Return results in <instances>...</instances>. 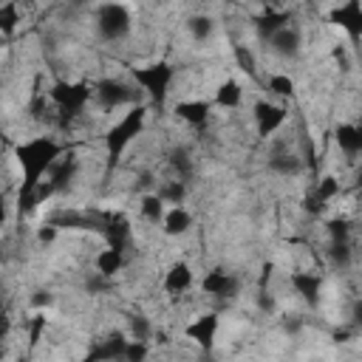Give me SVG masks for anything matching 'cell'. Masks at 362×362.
Listing matches in <instances>:
<instances>
[{"label": "cell", "mask_w": 362, "mask_h": 362, "mask_svg": "<svg viewBox=\"0 0 362 362\" xmlns=\"http://www.w3.org/2000/svg\"><path fill=\"white\" fill-rule=\"evenodd\" d=\"M65 153V147L51 139V136H34L23 144L14 147V158L23 170V184L17 189V209L20 215H28L31 209H37V201H34V192L42 181V175H48V170L54 167V161Z\"/></svg>", "instance_id": "1"}, {"label": "cell", "mask_w": 362, "mask_h": 362, "mask_svg": "<svg viewBox=\"0 0 362 362\" xmlns=\"http://www.w3.org/2000/svg\"><path fill=\"white\" fill-rule=\"evenodd\" d=\"M147 113H150V105L136 102V105L127 107V113L116 124L107 127V133H105V153H107V164L110 167H116L119 158L124 156V150L130 147V141L136 136H141V130L147 124Z\"/></svg>", "instance_id": "2"}, {"label": "cell", "mask_w": 362, "mask_h": 362, "mask_svg": "<svg viewBox=\"0 0 362 362\" xmlns=\"http://www.w3.org/2000/svg\"><path fill=\"white\" fill-rule=\"evenodd\" d=\"M130 76H133V85H139L150 96V105L153 107L161 110L167 105L170 88H173V79H175V68L167 59H156L150 65H133L130 68Z\"/></svg>", "instance_id": "3"}, {"label": "cell", "mask_w": 362, "mask_h": 362, "mask_svg": "<svg viewBox=\"0 0 362 362\" xmlns=\"http://www.w3.org/2000/svg\"><path fill=\"white\" fill-rule=\"evenodd\" d=\"M48 99H51V105L57 107L59 124H71L74 119H79V116L85 113L88 102L93 99V85H88V82H68V79H59V82L51 85Z\"/></svg>", "instance_id": "4"}, {"label": "cell", "mask_w": 362, "mask_h": 362, "mask_svg": "<svg viewBox=\"0 0 362 362\" xmlns=\"http://www.w3.org/2000/svg\"><path fill=\"white\" fill-rule=\"evenodd\" d=\"M130 28H133L130 11H127L122 3L107 0V3H102V6L96 8V31H99V37H102L105 42H119V40H124V37L130 34Z\"/></svg>", "instance_id": "5"}, {"label": "cell", "mask_w": 362, "mask_h": 362, "mask_svg": "<svg viewBox=\"0 0 362 362\" xmlns=\"http://www.w3.org/2000/svg\"><path fill=\"white\" fill-rule=\"evenodd\" d=\"M93 96L102 107H119V105H136L139 102V90L122 79H102L93 85Z\"/></svg>", "instance_id": "6"}, {"label": "cell", "mask_w": 362, "mask_h": 362, "mask_svg": "<svg viewBox=\"0 0 362 362\" xmlns=\"http://www.w3.org/2000/svg\"><path fill=\"white\" fill-rule=\"evenodd\" d=\"M328 23L339 25L348 34L351 45H356L362 37V3L359 0H342L339 6H334L328 11Z\"/></svg>", "instance_id": "7"}, {"label": "cell", "mask_w": 362, "mask_h": 362, "mask_svg": "<svg viewBox=\"0 0 362 362\" xmlns=\"http://www.w3.org/2000/svg\"><path fill=\"white\" fill-rule=\"evenodd\" d=\"M288 119V107L277 102H257L255 105V127L260 139H272Z\"/></svg>", "instance_id": "8"}, {"label": "cell", "mask_w": 362, "mask_h": 362, "mask_svg": "<svg viewBox=\"0 0 362 362\" xmlns=\"http://www.w3.org/2000/svg\"><path fill=\"white\" fill-rule=\"evenodd\" d=\"M201 291H204L206 297L229 300V297H235V294L240 291V280H238L232 272H226V269H212V272L204 274V280H201Z\"/></svg>", "instance_id": "9"}, {"label": "cell", "mask_w": 362, "mask_h": 362, "mask_svg": "<svg viewBox=\"0 0 362 362\" xmlns=\"http://www.w3.org/2000/svg\"><path fill=\"white\" fill-rule=\"evenodd\" d=\"M218 328H221V320L215 311H206V314H198L187 328H184V337L192 339L195 345H201L204 351H209L215 345V337H218Z\"/></svg>", "instance_id": "10"}, {"label": "cell", "mask_w": 362, "mask_h": 362, "mask_svg": "<svg viewBox=\"0 0 362 362\" xmlns=\"http://www.w3.org/2000/svg\"><path fill=\"white\" fill-rule=\"evenodd\" d=\"M339 189H342V184H339V178L337 175H322L320 181H317V187L311 189V195L305 198V212L308 215H322L325 209H328V204L339 195Z\"/></svg>", "instance_id": "11"}, {"label": "cell", "mask_w": 362, "mask_h": 362, "mask_svg": "<svg viewBox=\"0 0 362 362\" xmlns=\"http://www.w3.org/2000/svg\"><path fill=\"white\" fill-rule=\"evenodd\" d=\"M288 23H291V11L288 8H280V6H263V11L255 14V20H252V25H255V31H257L260 40H269L277 28H283Z\"/></svg>", "instance_id": "12"}, {"label": "cell", "mask_w": 362, "mask_h": 362, "mask_svg": "<svg viewBox=\"0 0 362 362\" xmlns=\"http://www.w3.org/2000/svg\"><path fill=\"white\" fill-rule=\"evenodd\" d=\"M269 45H272V51L280 57V59H294L297 54H300V45H303V34L288 23V25H283V28H277L269 40H266Z\"/></svg>", "instance_id": "13"}, {"label": "cell", "mask_w": 362, "mask_h": 362, "mask_svg": "<svg viewBox=\"0 0 362 362\" xmlns=\"http://www.w3.org/2000/svg\"><path fill=\"white\" fill-rule=\"evenodd\" d=\"M173 113H175V119H181L184 124L201 127V124H206V119H209V113H212V102H209V99H181V102H175Z\"/></svg>", "instance_id": "14"}, {"label": "cell", "mask_w": 362, "mask_h": 362, "mask_svg": "<svg viewBox=\"0 0 362 362\" xmlns=\"http://www.w3.org/2000/svg\"><path fill=\"white\" fill-rule=\"evenodd\" d=\"M334 141L339 144V150L345 153L348 161H356V156L362 153V130L354 122H339L334 127Z\"/></svg>", "instance_id": "15"}, {"label": "cell", "mask_w": 362, "mask_h": 362, "mask_svg": "<svg viewBox=\"0 0 362 362\" xmlns=\"http://www.w3.org/2000/svg\"><path fill=\"white\" fill-rule=\"evenodd\" d=\"M161 286H164V291H167V294H173V297L184 294V291L192 286V269H189V263L175 260V263H173V266L164 272Z\"/></svg>", "instance_id": "16"}, {"label": "cell", "mask_w": 362, "mask_h": 362, "mask_svg": "<svg viewBox=\"0 0 362 362\" xmlns=\"http://www.w3.org/2000/svg\"><path fill=\"white\" fill-rule=\"evenodd\" d=\"M291 286L303 297V303H308V305L320 303V294H322V277L320 274H314V272H294L291 274Z\"/></svg>", "instance_id": "17"}, {"label": "cell", "mask_w": 362, "mask_h": 362, "mask_svg": "<svg viewBox=\"0 0 362 362\" xmlns=\"http://www.w3.org/2000/svg\"><path fill=\"white\" fill-rule=\"evenodd\" d=\"M240 102H243V85H240L238 79L226 76L223 82H218V88H215V99H212L215 107L235 110V107H240Z\"/></svg>", "instance_id": "18"}, {"label": "cell", "mask_w": 362, "mask_h": 362, "mask_svg": "<svg viewBox=\"0 0 362 362\" xmlns=\"http://www.w3.org/2000/svg\"><path fill=\"white\" fill-rule=\"evenodd\" d=\"M269 170L277 173V175L291 178V175L303 173V158H300L294 150H288V147H277V150L272 153V158H269Z\"/></svg>", "instance_id": "19"}, {"label": "cell", "mask_w": 362, "mask_h": 362, "mask_svg": "<svg viewBox=\"0 0 362 362\" xmlns=\"http://www.w3.org/2000/svg\"><path fill=\"white\" fill-rule=\"evenodd\" d=\"M189 226H192V215H189L187 206L175 204V206L164 209V218H161V229H164V235L178 238V235H184V232H189Z\"/></svg>", "instance_id": "20"}, {"label": "cell", "mask_w": 362, "mask_h": 362, "mask_svg": "<svg viewBox=\"0 0 362 362\" xmlns=\"http://www.w3.org/2000/svg\"><path fill=\"white\" fill-rule=\"evenodd\" d=\"M124 345H127L124 334L113 331L110 337H105L99 345H93V348L88 351V359H122V356H124Z\"/></svg>", "instance_id": "21"}, {"label": "cell", "mask_w": 362, "mask_h": 362, "mask_svg": "<svg viewBox=\"0 0 362 362\" xmlns=\"http://www.w3.org/2000/svg\"><path fill=\"white\" fill-rule=\"evenodd\" d=\"M93 266H96L99 274L113 277V274H119V272L124 269V252H122V249H113V246H105L102 252H96Z\"/></svg>", "instance_id": "22"}, {"label": "cell", "mask_w": 362, "mask_h": 362, "mask_svg": "<svg viewBox=\"0 0 362 362\" xmlns=\"http://www.w3.org/2000/svg\"><path fill=\"white\" fill-rule=\"evenodd\" d=\"M328 263L339 272H348L354 263V246L351 240H331L328 243Z\"/></svg>", "instance_id": "23"}, {"label": "cell", "mask_w": 362, "mask_h": 362, "mask_svg": "<svg viewBox=\"0 0 362 362\" xmlns=\"http://www.w3.org/2000/svg\"><path fill=\"white\" fill-rule=\"evenodd\" d=\"M164 209H167V206H164V201L158 198V192H147V195H141L139 212H141L144 221H150V223H161Z\"/></svg>", "instance_id": "24"}, {"label": "cell", "mask_w": 362, "mask_h": 362, "mask_svg": "<svg viewBox=\"0 0 362 362\" xmlns=\"http://www.w3.org/2000/svg\"><path fill=\"white\" fill-rule=\"evenodd\" d=\"M156 192H158V198H161L164 204H184V198H187V181H181V178L164 181Z\"/></svg>", "instance_id": "25"}, {"label": "cell", "mask_w": 362, "mask_h": 362, "mask_svg": "<svg viewBox=\"0 0 362 362\" xmlns=\"http://www.w3.org/2000/svg\"><path fill=\"white\" fill-rule=\"evenodd\" d=\"M187 28H189V34H192L198 42H204V40L212 37V31H215V20H212L209 14H192V17L187 20Z\"/></svg>", "instance_id": "26"}, {"label": "cell", "mask_w": 362, "mask_h": 362, "mask_svg": "<svg viewBox=\"0 0 362 362\" xmlns=\"http://www.w3.org/2000/svg\"><path fill=\"white\" fill-rule=\"evenodd\" d=\"M266 88H269V93L277 96V99H291V96H294V79H291L288 74H272V76L266 79Z\"/></svg>", "instance_id": "27"}, {"label": "cell", "mask_w": 362, "mask_h": 362, "mask_svg": "<svg viewBox=\"0 0 362 362\" xmlns=\"http://www.w3.org/2000/svg\"><path fill=\"white\" fill-rule=\"evenodd\" d=\"M20 23V11H17V3L14 0H6L0 3V34H11Z\"/></svg>", "instance_id": "28"}, {"label": "cell", "mask_w": 362, "mask_h": 362, "mask_svg": "<svg viewBox=\"0 0 362 362\" xmlns=\"http://www.w3.org/2000/svg\"><path fill=\"white\" fill-rule=\"evenodd\" d=\"M170 167L178 173L181 181H189V175H192V158H189L187 150H173V156H170Z\"/></svg>", "instance_id": "29"}, {"label": "cell", "mask_w": 362, "mask_h": 362, "mask_svg": "<svg viewBox=\"0 0 362 362\" xmlns=\"http://www.w3.org/2000/svg\"><path fill=\"white\" fill-rule=\"evenodd\" d=\"M325 232H328L331 240H351V221L337 215V218L325 221Z\"/></svg>", "instance_id": "30"}, {"label": "cell", "mask_w": 362, "mask_h": 362, "mask_svg": "<svg viewBox=\"0 0 362 362\" xmlns=\"http://www.w3.org/2000/svg\"><path fill=\"white\" fill-rule=\"evenodd\" d=\"M235 59H238V68L249 76H257V62H255V54L249 51V45H235Z\"/></svg>", "instance_id": "31"}, {"label": "cell", "mask_w": 362, "mask_h": 362, "mask_svg": "<svg viewBox=\"0 0 362 362\" xmlns=\"http://www.w3.org/2000/svg\"><path fill=\"white\" fill-rule=\"evenodd\" d=\"M150 334H153V328H150V322H147V317H141V314H133L130 317V339H150Z\"/></svg>", "instance_id": "32"}, {"label": "cell", "mask_w": 362, "mask_h": 362, "mask_svg": "<svg viewBox=\"0 0 362 362\" xmlns=\"http://www.w3.org/2000/svg\"><path fill=\"white\" fill-rule=\"evenodd\" d=\"M42 331H45V314L40 311V314H34V320H31V325H28V345H31V348L42 339Z\"/></svg>", "instance_id": "33"}, {"label": "cell", "mask_w": 362, "mask_h": 362, "mask_svg": "<svg viewBox=\"0 0 362 362\" xmlns=\"http://www.w3.org/2000/svg\"><path fill=\"white\" fill-rule=\"evenodd\" d=\"M57 235H59V229H57L54 223H42V226L37 229V240H40V243H54Z\"/></svg>", "instance_id": "34"}, {"label": "cell", "mask_w": 362, "mask_h": 362, "mask_svg": "<svg viewBox=\"0 0 362 362\" xmlns=\"http://www.w3.org/2000/svg\"><path fill=\"white\" fill-rule=\"evenodd\" d=\"M8 328H11V322H8V311H6V303H3V297H0V342L8 337Z\"/></svg>", "instance_id": "35"}, {"label": "cell", "mask_w": 362, "mask_h": 362, "mask_svg": "<svg viewBox=\"0 0 362 362\" xmlns=\"http://www.w3.org/2000/svg\"><path fill=\"white\" fill-rule=\"evenodd\" d=\"M51 303H54V297L48 291H34V297H31V305L34 308H48Z\"/></svg>", "instance_id": "36"}, {"label": "cell", "mask_w": 362, "mask_h": 362, "mask_svg": "<svg viewBox=\"0 0 362 362\" xmlns=\"http://www.w3.org/2000/svg\"><path fill=\"white\" fill-rule=\"evenodd\" d=\"M6 223V198H3V192H0V226Z\"/></svg>", "instance_id": "37"}, {"label": "cell", "mask_w": 362, "mask_h": 362, "mask_svg": "<svg viewBox=\"0 0 362 362\" xmlns=\"http://www.w3.org/2000/svg\"><path fill=\"white\" fill-rule=\"evenodd\" d=\"M255 3H260V6H283L286 0H255Z\"/></svg>", "instance_id": "38"}, {"label": "cell", "mask_w": 362, "mask_h": 362, "mask_svg": "<svg viewBox=\"0 0 362 362\" xmlns=\"http://www.w3.org/2000/svg\"><path fill=\"white\" fill-rule=\"evenodd\" d=\"M74 3H85V0H74Z\"/></svg>", "instance_id": "39"}, {"label": "cell", "mask_w": 362, "mask_h": 362, "mask_svg": "<svg viewBox=\"0 0 362 362\" xmlns=\"http://www.w3.org/2000/svg\"><path fill=\"white\" fill-rule=\"evenodd\" d=\"M0 3H6V0H0Z\"/></svg>", "instance_id": "40"}]
</instances>
